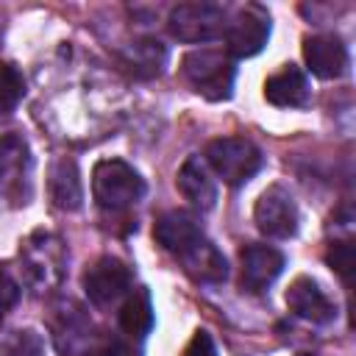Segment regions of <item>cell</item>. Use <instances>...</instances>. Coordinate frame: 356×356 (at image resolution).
Here are the masks:
<instances>
[{
	"label": "cell",
	"instance_id": "obj_28",
	"mask_svg": "<svg viewBox=\"0 0 356 356\" xmlns=\"http://www.w3.org/2000/svg\"><path fill=\"white\" fill-rule=\"evenodd\" d=\"M300 356H317V353H300Z\"/></svg>",
	"mask_w": 356,
	"mask_h": 356
},
{
	"label": "cell",
	"instance_id": "obj_18",
	"mask_svg": "<svg viewBox=\"0 0 356 356\" xmlns=\"http://www.w3.org/2000/svg\"><path fill=\"white\" fill-rule=\"evenodd\" d=\"M153 236H156V242H159L167 253L178 256V253H181L184 248H189L197 236H203V228H200V222H197L195 214L172 209V211H164V214L156 220Z\"/></svg>",
	"mask_w": 356,
	"mask_h": 356
},
{
	"label": "cell",
	"instance_id": "obj_6",
	"mask_svg": "<svg viewBox=\"0 0 356 356\" xmlns=\"http://www.w3.org/2000/svg\"><path fill=\"white\" fill-rule=\"evenodd\" d=\"M81 284H83L86 298L97 309H108V306H117L120 300H125V295L134 289V275L122 259L100 256L92 267H86Z\"/></svg>",
	"mask_w": 356,
	"mask_h": 356
},
{
	"label": "cell",
	"instance_id": "obj_8",
	"mask_svg": "<svg viewBox=\"0 0 356 356\" xmlns=\"http://www.w3.org/2000/svg\"><path fill=\"white\" fill-rule=\"evenodd\" d=\"M256 228L270 239H289L298 234L300 214L292 192L284 184H270L253 206Z\"/></svg>",
	"mask_w": 356,
	"mask_h": 356
},
{
	"label": "cell",
	"instance_id": "obj_15",
	"mask_svg": "<svg viewBox=\"0 0 356 356\" xmlns=\"http://www.w3.org/2000/svg\"><path fill=\"white\" fill-rule=\"evenodd\" d=\"M178 192L197 209V211H211L217 203V184L209 172V164L200 156H189L181 170H178Z\"/></svg>",
	"mask_w": 356,
	"mask_h": 356
},
{
	"label": "cell",
	"instance_id": "obj_13",
	"mask_svg": "<svg viewBox=\"0 0 356 356\" xmlns=\"http://www.w3.org/2000/svg\"><path fill=\"white\" fill-rule=\"evenodd\" d=\"M303 58L312 75L334 81L348 70V47L334 33H312L303 39Z\"/></svg>",
	"mask_w": 356,
	"mask_h": 356
},
{
	"label": "cell",
	"instance_id": "obj_25",
	"mask_svg": "<svg viewBox=\"0 0 356 356\" xmlns=\"http://www.w3.org/2000/svg\"><path fill=\"white\" fill-rule=\"evenodd\" d=\"M184 356H217V345L209 331H195L189 345L184 348Z\"/></svg>",
	"mask_w": 356,
	"mask_h": 356
},
{
	"label": "cell",
	"instance_id": "obj_17",
	"mask_svg": "<svg viewBox=\"0 0 356 356\" xmlns=\"http://www.w3.org/2000/svg\"><path fill=\"white\" fill-rule=\"evenodd\" d=\"M47 192L56 209L61 211H78L83 203V186H81V172L78 164L67 156L56 159L47 170Z\"/></svg>",
	"mask_w": 356,
	"mask_h": 356
},
{
	"label": "cell",
	"instance_id": "obj_4",
	"mask_svg": "<svg viewBox=\"0 0 356 356\" xmlns=\"http://www.w3.org/2000/svg\"><path fill=\"white\" fill-rule=\"evenodd\" d=\"M228 186H242L248 184L264 164L261 150L245 139V136H220L211 139L206 147V159H203Z\"/></svg>",
	"mask_w": 356,
	"mask_h": 356
},
{
	"label": "cell",
	"instance_id": "obj_3",
	"mask_svg": "<svg viewBox=\"0 0 356 356\" xmlns=\"http://www.w3.org/2000/svg\"><path fill=\"white\" fill-rule=\"evenodd\" d=\"M181 70H184L186 83H189L200 97H206V100H211V103L228 100V97L234 95L236 67H234V61H231L228 53L209 50V47L192 50V53L184 56Z\"/></svg>",
	"mask_w": 356,
	"mask_h": 356
},
{
	"label": "cell",
	"instance_id": "obj_14",
	"mask_svg": "<svg viewBox=\"0 0 356 356\" xmlns=\"http://www.w3.org/2000/svg\"><path fill=\"white\" fill-rule=\"evenodd\" d=\"M264 100L273 103L275 108H303L312 100V86L309 78L300 67L284 64L278 72H273L264 81Z\"/></svg>",
	"mask_w": 356,
	"mask_h": 356
},
{
	"label": "cell",
	"instance_id": "obj_5",
	"mask_svg": "<svg viewBox=\"0 0 356 356\" xmlns=\"http://www.w3.org/2000/svg\"><path fill=\"white\" fill-rule=\"evenodd\" d=\"M228 11L217 3H178L167 17V31L178 42H211L225 33Z\"/></svg>",
	"mask_w": 356,
	"mask_h": 356
},
{
	"label": "cell",
	"instance_id": "obj_7",
	"mask_svg": "<svg viewBox=\"0 0 356 356\" xmlns=\"http://www.w3.org/2000/svg\"><path fill=\"white\" fill-rule=\"evenodd\" d=\"M31 150L19 134L0 136V195L11 206H22L31 197Z\"/></svg>",
	"mask_w": 356,
	"mask_h": 356
},
{
	"label": "cell",
	"instance_id": "obj_9",
	"mask_svg": "<svg viewBox=\"0 0 356 356\" xmlns=\"http://www.w3.org/2000/svg\"><path fill=\"white\" fill-rule=\"evenodd\" d=\"M270 39V11L259 3H248L225 25V44L231 58H250L264 50Z\"/></svg>",
	"mask_w": 356,
	"mask_h": 356
},
{
	"label": "cell",
	"instance_id": "obj_2",
	"mask_svg": "<svg viewBox=\"0 0 356 356\" xmlns=\"http://www.w3.org/2000/svg\"><path fill=\"white\" fill-rule=\"evenodd\" d=\"M145 178L122 159H103L92 170V197L103 211H125L145 197Z\"/></svg>",
	"mask_w": 356,
	"mask_h": 356
},
{
	"label": "cell",
	"instance_id": "obj_23",
	"mask_svg": "<svg viewBox=\"0 0 356 356\" xmlns=\"http://www.w3.org/2000/svg\"><path fill=\"white\" fill-rule=\"evenodd\" d=\"M325 259H328L331 270H337V273L342 275V281L350 284V275H353V245H350V239H337V242H331Z\"/></svg>",
	"mask_w": 356,
	"mask_h": 356
},
{
	"label": "cell",
	"instance_id": "obj_12",
	"mask_svg": "<svg viewBox=\"0 0 356 356\" xmlns=\"http://www.w3.org/2000/svg\"><path fill=\"white\" fill-rule=\"evenodd\" d=\"M286 306H289V312L295 317H300L306 323H314V325H325V323H331L337 317L334 300L309 275H298L289 284V289H286Z\"/></svg>",
	"mask_w": 356,
	"mask_h": 356
},
{
	"label": "cell",
	"instance_id": "obj_16",
	"mask_svg": "<svg viewBox=\"0 0 356 356\" xmlns=\"http://www.w3.org/2000/svg\"><path fill=\"white\" fill-rule=\"evenodd\" d=\"M56 312L58 314L53 320V334H56L58 350L67 356H81L92 345V320L75 303H64Z\"/></svg>",
	"mask_w": 356,
	"mask_h": 356
},
{
	"label": "cell",
	"instance_id": "obj_1",
	"mask_svg": "<svg viewBox=\"0 0 356 356\" xmlns=\"http://www.w3.org/2000/svg\"><path fill=\"white\" fill-rule=\"evenodd\" d=\"M19 264L25 284L44 295L53 292L67 275V245L53 231H33L19 245Z\"/></svg>",
	"mask_w": 356,
	"mask_h": 356
},
{
	"label": "cell",
	"instance_id": "obj_27",
	"mask_svg": "<svg viewBox=\"0 0 356 356\" xmlns=\"http://www.w3.org/2000/svg\"><path fill=\"white\" fill-rule=\"evenodd\" d=\"M0 39H3V17H0Z\"/></svg>",
	"mask_w": 356,
	"mask_h": 356
},
{
	"label": "cell",
	"instance_id": "obj_20",
	"mask_svg": "<svg viewBox=\"0 0 356 356\" xmlns=\"http://www.w3.org/2000/svg\"><path fill=\"white\" fill-rule=\"evenodd\" d=\"M125 64L142 78L161 75L167 67V47L159 39H139L125 50Z\"/></svg>",
	"mask_w": 356,
	"mask_h": 356
},
{
	"label": "cell",
	"instance_id": "obj_10",
	"mask_svg": "<svg viewBox=\"0 0 356 356\" xmlns=\"http://www.w3.org/2000/svg\"><path fill=\"white\" fill-rule=\"evenodd\" d=\"M184 267V273L197 281V284H206V286H217L228 278V261L225 256L220 253V248L203 234L197 236L189 248H184L178 256H175Z\"/></svg>",
	"mask_w": 356,
	"mask_h": 356
},
{
	"label": "cell",
	"instance_id": "obj_11",
	"mask_svg": "<svg viewBox=\"0 0 356 356\" xmlns=\"http://www.w3.org/2000/svg\"><path fill=\"white\" fill-rule=\"evenodd\" d=\"M239 261H242V289L248 292H264L286 267L284 253L261 242L245 245L239 253Z\"/></svg>",
	"mask_w": 356,
	"mask_h": 356
},
{
	"label": "cell",
	"instance_id": "obj_26",
	"mask_svg": "<svg viewBox=\"0 0 356 356\" xmlns=\"http://www.w3.org/2000/svg\"><path fill=\"white\" fill-rule=\"evenodd\" d=\"M97 356H142V350L128 339H111Z\"/></svg>",
	"mask_w": 356,
	"mask_h": 356
},
{
	"label": "cell",
	"instance_id": "obj_24",
	"mask_svg": "<svg viewBox=\"0 0 356 356\" xmlns=\"http://www.w3.org/2000/svg\"><path fill=\"white\" fill-rule=\"evenodd\" d=\"M17 300H19V284H17V278L0 264V314L11 312V309L17 306Z\"/></svg>",
	"mask_w": 356,
	"mask_h": 356
},
{
	"label": "cell",
	"instance_id": "obj_21",
	"mask_svg": "<svg viewBox=\"0 0 356 356\" xmlns=\"http://www.w3.org/2000/svg\"><path fill=\"white\" fill-rule=\"evenodd\" d=\"M25 89H28V83H25L22 70L11 61H0V114L14 111L22 103Z\"/></svg>",
	"mask_w": 356,
	"mask_h": 356
},
{
	"label": "cell",
	"instance_id": "obj_19",
	"mask_svg": "<svg viewBox=\"0 0 356 356\" xmlns=\"http://www.w3.org/2000/svg\"><path fill=\"white\" fill-rule=\"evenodd\" d=\"M153 320L156 317H153V300H150L147 286H134L120 306V328L131 339H142L150 334Z\"/></svg>",
	"mask_w": 356,
	"mask_h": 356
},
{
	"label": "cell",
	"instance_id": "obj_22",
	"mask_svg": "<svg viewBox=\"0 0 356 356\" xmlns=\"http://www.w3.org/2000/svg\"><path fill=\"white\" fill-rule=\"evenodd\" d=\"M0 353L3 356H44V339L33 328H17L3 339Z\"/></svg>",
	"mask_w": 356,
	"mask_h": 356
}]
</instances>
